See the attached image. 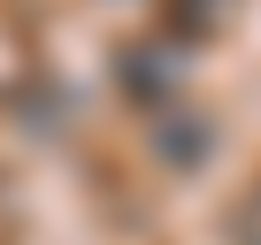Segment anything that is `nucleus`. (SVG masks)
<instances>
[{
    "mask_svg": "<svg viewBox=\"0 0 261 245\" xmlns=\"http://www.w3.org/2000/svg\"><path fill=\"white\" fill-rule=\"evenodd\" d=\"M115 77H123V92H130V100H146V107H162V100L185 84L177 54H169V46H146V39L115 46Z\"/></svg>",
    "mask_w": 261,
    "mask_h": 245,
    "instance_id": "f03ea898",
    "label": "nucleus"
},
{
    "mask_svg": "<svg viewBox=\"0 0 261 245\" xmlns=\"http://www.w3.org/2000/svg\"><path fill=\"white\" fill-rule=\"evenodd\" d=\"M230 23V0H169V39H215Z\"/></svg>",
    "mask_w": 261,
    "mask_h": 245,
    "instance_id": "7ed1b4c3",
    "label": "nucleus"
},
{
    "mask_svg": "<svg viewBox=\"0 0 261 245\" xmlns=\"http://www.w3.org/2000/svg\"><path fill=\"white\" fill-rule=\"evenodd\" d=\"M146 146H154V161L162 169H200L207 154H215V122L207 115H192V107H169V115H154V131H146Z\"/></svg>",
    "mask_w": 261,
    "mask_h": 245,
    "instance_id": "f257e3e1",
    "label": "nucleus"
},
{
    "mask_svg": "<svg viewBox=\"0 0 261 245\" xmlns=\"http://www.w3.org/2000/svg\"><path fill=\"white\" fill-rule=\"evenodd\" d=\"M230 245H261V184L230 207Z\"/></svg>",
    "mask_w": 261,
    "mask_h": 245,
    "instance_id": "20e7f679",
    "label": "nucleus"
}]
</instances>
